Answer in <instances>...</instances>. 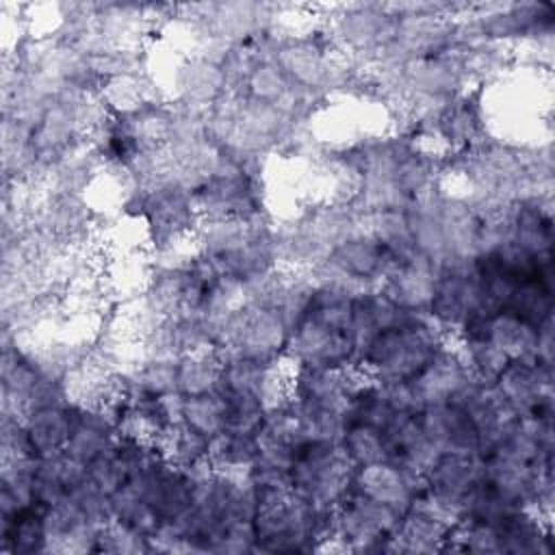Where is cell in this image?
Masks as SVG:
<instances>
[{"label":"cell","instance_id":"cell-20","mask_svg":"<svg viewBox=\"0 0 555 555\" xmlns=\"http://www.w3.org/2000/svg\"><path fill=\"white\" fill-rule=\"evenodd\" d=\"M507 312L516 314L520 321L538 327L553 317V273L531 278L518 284L505 306Z\"/></svg>","mask_w":555,"mask_h":555},{"label":"cell","instance_id":"cell-18","mask_svg":"<svg viewBox=\"0 0 555 555\" xmlns=\"http://www.w3.org/2000/svg\"><path fill=\"white\" fill-rule=\"evenodd\" d=\"M362 217V230L369 232L377 243H382L395 260L408 258L416 254L414 236L410 228V219L405 208H390V210H375Z\"/></svg>","mask_w":555,"mask_h":555},{"label":"cell","instance_id":"cell-4","mask_svg":"<svg viewBox=\"0 0 555 555\" xmlns=\"http://www.w3.org/2000/svg\"><path fill=\"white\" fill-rule=\"evenodd\" d=\"M481 479V457L462 451H440L425 475V501L453 522L462 518L473 486Z\"/></svg>","mask_w":555,"mask_h":555},{"label":"cell","instance_id":"cell-21","mask_svg":"<svg viewBox=\"0 0 555 555\" xmlns=\"http://www.w3.org/2000/svg\"><path fill=\"white\" fill-rule=\"evenodd\" d=\"M258 460L256 434L223 431L210 440L208 462L221 473H249Z\"/></svg>","mask_w":555,"mask_h":555},{"label":"cell","instance_id":"cell-15","mask_svg":"<svg viewBox=\"0 0 555 555\" xmlns=\"http://www.w3.org/2000/svg\"><path fill=\"white\" fill-rule=\"evenodd\" d=\"M494 529L501 540V553H553L551 522L538 516L531 507H514L494 525Z\"/></svg>","mask_w":555,"mask_h":555},{"label":"cell","instance_id":"cell-19","mask_svg":"<svg viewBox=\"0 0 555 555\" xmlns=\"http://www.w3.org/2000/svg\"><path fill=\"white\" fill-rule=\"evenodd\" d=\"M223 356L219 349H204L178 360V392L182 397L204 395L221 388Z\"/></svg>","mask_w":555,"mask_h":555},{"label":"cell","instance_id":"cell-16","mask_svg":"<svg viewBox=\"0 0 555 555\" xmlns=\"http://www.w3.org/2000/svg\"><path fill=\"white\" fill-rule=\"evenodd\" d=\"M481 334L492 340L509 360H535V327L507 310L490 317H473ZM470 321V319H468Z\"/></svg>","mask_w":555,"mask_h":555},{"label":"cell","instance_id":"cell-26","mask_svg":"<svg viewBox=\"0 0 555 555\" xmlns=\"http://www.w3.org/2000/svg\"><path fill=\"white\" fill-rule=\"evenodd\" d=\"M152 551L150 538L132 531L130 527L108 520L98 529L93 553H147Z\"/></svg>","mask_w":555,"mask_h":555},{"label":"cell","instance_id":"cell-7","mask_svg":"<svg viewBox=\"0 0 555 555\" xmlns=\"http://www.w3.org/2000/svg\"><path fill=\"white\" fill-rule=\"evenodd\" d=\"M470 379L473 373L468 371L460 349L444 343L434 360L425 366V371L410 379V386L421 410L425 405L453 401Z\"/></svg>","mask_w":555,"mask_h":555},{"label":"cell","instance_id":"cell-22","mask_svg":"<svg viewBox=\"0 0 555 555\" xmlns=\"http://www.w3.org/2000/svg\"><path fill=\"white\" fill-rule=\"evenodd\" d=\"M180 423L193 431L206 436L208 440L225 431V401L221 390L182 397Z\"/></svg>","mask_w":555,"mask_h":555},{"label":"cell","instance_id":"cell-1","mask_svg":"<svg viewBox=\"0 0 555 555\" xmlns=\"http://www.w3.org/2000/svg\"><path fill=\"white\" fill-rule=\"evenodd\" d=\"M444 343L447 334L427 314H410L399 325L377 332L356 366L377 384L410 382L425 371Z\"/></svg>","mask_w":555,"mask_h":555},{"label":"cell","instance_id":"cell-17","mask_svg":"<svg viewBox=\"0 0 555 555\" xmlns=\"http://www.w3.org/2000/svg\"><path fill=\"white\" fill-rule=\"evenodd\" d=\"M24 427L35 457L63 451L69 438L72 410L67 405H43L24 414Z\"/></svg>","mask_w":555,"mask_h":555},{"label":"cell","instance_id":"cell-6","mask_svg":"<svg viewBox=\"0 0 555 555\" xmlns=\"http://www.w3.org/2000/svg\"><path fill=\"white\" fill-rule=\"evenodd\" d=\"M353 488L405 514L425 496V477L412 475L392 462H377L356 470Z\"/></svg>","mask_w":555,"mask_h":555},{"label":"cell","instance_id":"cell-5","mask_svg":"<svg viewBox=\"0 0 555 555\" xmlns=\"http://www.w3.org/2000/svg\"><path fill=\"white\" fill-rule=\"evenodd\" d=\"M332 20V39L349 54L362 59L366 65L395 37L397 17L384 4H347L338 7Z\"/></svg>","mask_w":555,"mask_h":555},{"label":"cell","instance_id":"cell-13","mask_svg":"<svg viewBox=\"0 0 555 555\" xmlns=\"http://www.w3.org/2000/svg\"><path fill=\"white\" fill-rule=\"evenodd\" d=\"M455 522L429 505L425 499L416 501L403 516L395 531L399 553H434L442 551L451 527Z\"/></svg>","mask_w":555,"mask_h":555},{"label":"cell","instance_id":"cell-12","mask_svg":"<svg viewBox=\"0 0 555 555\" xmlns=\"http://www.w3.org/2000/svg\"><path fill=\"white\" fill-rule=\"evenodd\" d=\"M410 314L414 312L399 308L382 288H366L356 293L351 299L349 336L356 345L358 356L377 332L399 325Z\"/></svg>","mask_w":555,"mask_h":555},{"label":"cell","instance_id":"cell-25","mask_svg":"<svg viewBox=\"0 0 555 555\" xmlns=\"http://www.w3.org/2000/svg\"><path fill=\"white\" fill-rule=\"evenodd\" d=\"M340 444L356 468H364L384 462V438L382 431L362 423H347Z\"/></svg>","mask_w":555,"mask_h":555},{"label":"cell","instance_id":"cell-8","mask_svg":"<svg viewBox=\"0 0 555 555\" xmlns=\"http://www.w3.org/2000/svg\"><path fill=\"white\" fill-rule=\"evenodd\" d=\"M438 267L423 254L395 260L382 282V291L403 310L414 314H427Z\"/></svg>","mask_w":555,"mask_h":555},{"label":"cell","instance_id":"cell-3","mask_svg":"<svg viewBox=\"0 0 555 555\" xmlns=\"http://www.w3.org/2000/svg\"><path fill=\"white\" fill-rule=\"evenodd\" d=\"M291 327L273 306L241 301L232 308L219 334V351L258 362H280L286 353Z\"/></svg>","mask_w":555,"mask_h":555},{"label":"cell","instance_id":"cell-10","mask_svg":"<svg viewBox=\"0 0 555 555\" xmlns=\"http://www.w3.org/2000/svg\"><path fill=\"white\" fill-rule=\"evenodd\" d=\"M416 418L427 438L440 451H462L479 455L481 438L470 414L455 401L425 405L416 412Z\"/></svg>","mask_w":555,"mask_h":555},{"label":"cell","instance_id":"cell-23","mask_svg":"<svg viewBox=\"0 0 555 555\" xmlns=\"http://www.w3.org/2000/svg\"><path fill=\"white\" fill-rule=\"evenodd\" d=\"M158 449L171 464L180 468H191L208 460L210 440L193 431L191 427L178 423L158 440Z\"/></svg>","mask_w":555,"mask_h":555},{"label":"cell","instance_id":"cell-9","mask_svg":"<svg viewBox=\"0 0 555 555\" xmlns=\"http://www.w3.org/2000/svg\"><path fill=\"white\" fill-rule=\"evenodd\" d=\"M492 384L518 416H529L540 401L553 397V366L535 360H509Z\"/></svg>","mask_w":555,"mask_h":555},{"label":"cell","instance_id":"cell-2","mask_svg":"<svg viewBox=\"0 0 555 555\" xmlns=\"http://www.w3.org/2000/svg\"><path fill=\"white\" fill-rule=\"evenodd\" d=\"M356 470L340 440H304L295 449L291 488L319 509H336L353 486Z\"/></svg>","mask_w":555,"mask_h":555},{"label":"cell","instance_id":"cell-14","mask_svg":"<svg viewBox=\"0 0 555 555\" xmlns=\"http://www.w3.org/2000/svg\"><path fill=\"white\" fill-rule=\"evenodd\" d=\"M72 410V427H69V438L65 444V451L80 460L82 464H89L93 457L104 453L117 442L119 436V425L117 421L95 408H82L76 403H69Z\"/></svg>","mask_w":555,"mask_h":555},{"label":"cell","instance_id":"cell-24","mask_svg":"<svg viewBox=\"0 0 555 555\" xmlns=\"http://www.w3.org/2000/svg\"><path fill=\"white\" fill-rule=\"evenodd\" d=\"M221 392L225 401V431L256 434L267 416L264 401L251 392H232V390H221Z\"/></svg>","mask_w":555,"mask_h":555},{"label":"cell","instance_id":"cell-27","mask_svg":"<svg viewBox=\"0 0 555 555\" xmlns=\"http://www.w3.org/2000/svg\"><path fill=\"white\" fill-rule=\"evenodd\" d=\"M115 444L87 464V479L106 494H113L117 488H121L128 481L126 468L119 460Z\"/></svg>","mask_w":555,"mask_h":555},{"label":"cell","instance_id":"cell-11","mask_svg":"<svg viewBox=\"0 0 555 555\" xmlns=\"http://www.w3.org/2000/svg\"><path fill=\"white\" fill-rule=\"evenodd\" d=\"M176 102L210 111L221 98L230 93L223 69L217 61L193 52L176 65L173 74Z\"/></svg>","mask_w":555,"mask_h":555}]
</instances>
